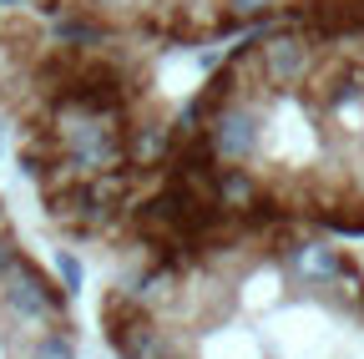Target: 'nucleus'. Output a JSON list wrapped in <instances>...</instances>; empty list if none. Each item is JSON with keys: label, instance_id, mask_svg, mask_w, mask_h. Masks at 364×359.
I'll list each match as a JSON object with an SVG mask.
<instances>
[{"label": "nucleus", "instance_id": "1", "mask_svg": "<svg viewBox=\"0 0 364 359\" xmlns=\"http://www.w3.org/2000/svg\"><path fill=\"white\" fill-rule=\"evenodd\" d=\"M208 228L364 238V16L258 26L182 86L162 183L127 253Z\"/></svg>", "mask_w": 364, "mask_h": 359}, {"label": "nucleus", "instance_id": "2", "mask_svg": "<svg viewBox=\"0 0 364 359\" xmlns=\"http://www.w3.org/2000/svg\"><path fill=\"white\" fill-rule=\"evenodd\" d=\"M177 56L0 6V127L66 248L112 263L136 243L182 102Z\"/></svg>", "mask_w": 364, "mask_h": 359}, {"label": "nucleus", "instance_id": "3", "mask_svg": "<svg viewBox=\"0 0 364 359\" xmlns=\"http://www.w3.org/2000/svg\"><path fill=\"white\" fill-rule=\"evenodd\" d=\"M117 359H364V263L314 228H208L107 268Z\"/></svg>", "mask_w": 364, "mask_h": 359}, {"label": "nucleus", "instance_id": "4", "mask_svg": "<svg viewBox=\"0 0 364 359\" xmlns=\"http://www.w3.org/2000/svg\"><path fill=\"white\" fill-rule=\"evenodd\" d=\"M66 31L127 36L167 51H208L284 21H349L364 0H11Z\"/></svg>", "mask_w": 364, "mask_h": 359}, {"label": "nucleus", "instance_id": "5", "mask_svg": "<svg viewBox=\"0 0 364 359\" xmlns=\"http://www.w3.org/2000/svg\"><path fill=\"white\" fill-rule=\"evenodd\" d=\"M81 324L61 274L46 263L0 193V359H76Z\"/></svg>", "mask_w": 364, "mask_h": 359}]
</instances>
